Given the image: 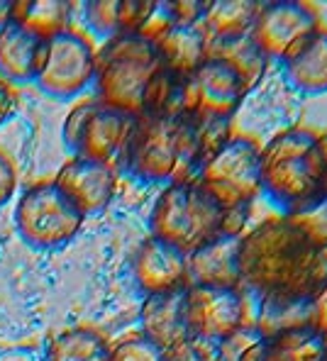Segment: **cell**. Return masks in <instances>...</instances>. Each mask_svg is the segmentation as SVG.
<instances>
[{"mask_svg":"<svg viewBox=\"0 0 327 361\" xmlns=\"http://www.w3.org/2000/svg\"><path fill=\"white\" fill-rule=\"evenodd\" d=\"M327 283V252L286 215L264 217L240 235V288L252 302L305 305Z\"/></svg>","mask_w":327,"mask_h":361,"instance_id":"obj_1","label":"cell"},{"mask_svg":"<svg viewBox=\"0 0 327 361\" xmlns=\"http://www.w3.org/2000/svg\"><path fill=\"white\" fill-rule=\"evenodd\" d=\"M232 122L183 115H137L130 140L120 157V166L142 183H176L196 178L205 164L232 135Z\"/></svg>","mask_w":327,"mask_h":361,"instance_id":"obj_2","label":"cell"},{"mask_svg":"<svg viewBox=\"0 0 327 361\" xmlns=\"http://www.w3.org/2000/svg\"><path fill=\"white\" fill-rule=\"evenodd\" d=\"M323 193L318 130L291 125L261 145V198L278 215L303 208Z\"/></svg>","mask_w":327,"mask_h":361,"instance_id":"obj_3","label":"cell"},{"mask_svg":"<svg viewBox=\"0 0 327 361\" xmlns=\"http://www.w3.org/2000/svg\"><path fill=\"white\" fill-rule=\"evenodd\" d=\"M245 225L247 217L225 210L196 178L164 185L149 215L152 237L173 244L183 254L223 235H242Z\"/></svg>","mask_w":327,"mask_h":361,"instance_id":"obj_4","label":"cell"},{"mask_svg":"<svg viewBox=\"0 0 327 361\" xmlns=\"http://www.w3.org/2000/svg\"><path fill=\"white\" fill-rule=\"evenodd\" d=\"M161 68L159 49L149 35L137 32L110 37L96 51V98L137 118L144 110L147 93Z\"/></svg>","mask_w":327,"mask_h":361,"instance_id":"obj_5","label":"cell"},{"mask_svg":"<svg viewBox=\"0 0 327 361\" xmlns=\"http://www.w3.org/2000/svg\"><path fill=\"white\" fill-rule=\"evenodd\" d=\"M196 180L232 215L249 217L252 205L261 198V142L232 130L198 169Z\"/></svg>","mask_w":327,"mask_h":361,"instance_id":"obj_6","label":"cell"},{"mask_svg":"<svg viewBox=\"0 0 327 361\" xmlns=\"http://www.w3.org/2000/svg\"><path fill=\"white\" fill-rule=\"evenodd\" d=\"M15 220L27 244L37 249H56L78 235L86 215L51 178L25 190L18 203Z\"/></svg>","mask_w":327,"mask_h":361,"instance_id":"obj_7","label":"cell"},{"mask_svg":"<svg viewBox=\"0 0 327 361\" xmlns=\"http://www.w3.org/2000/svg\"><path fill=\"white\" fill-rule=\"evenodd\" d=\"M135 120V115L110 108L98 98H88L66 115L61 137L73 157L115 164L123 157Z\"/></svg>","mask_w":327,"mask_h":361,"instance_id":"obj_8","label":"cell"},{"mask_svg":"<svg viewBox=\"0 0 327 361\" xmlns=\"http://www.w3.org/2000/svg\"><path fill=\"white\" fill-rule=\"evenodd\" d=\"M96 47L83 32L66 27L44 37L35 83L56 100H71L93 86Z\"/></svg>","mask_w":327,"mask_h":361,"instance_id":"obj_9","label":"cell"},{"mask_svg":"<svg viewBox=\"0 0 327 361\" xmlns=\"http://www.w3.org/2000/svg\"><path fill=\"white\" fill-rule=\"evenodd\" d=\"M183 302L191 339L210 347L252 322V300L242 288L188 286Z\"/></svg>","mask_w":327,"mask_h":361,"instance_id":"obj_10","label":"cell"},{"mask_svg":"<svg viewBox=\"0 0 327 361\" xmlns=\"http://www.w3.org/2000/svg\"><path fill=\"white\" fill-rule=\"evenodd\" d=\"M252 88L242 73L218 56H205L196 71L186 78L188 113L213 120L232 122Z\"/></svg>","mask_w":327,"mask_h":361,"instance_id":"obj_11","label":"cell"},{"mask_svg":"<svg viewBox=\"0 0 327 361\" xmlns=\"http://www.w3.org/2000/svg\"><path fill=\"white\" fill-rule=\"evenodd\" d=\"M320 25H323V18L313 3L276 0V3L259 5L249 35L257 42V47L269 56V61H278Z\"/></svg>","mask_w":327,"mask_h":361,"instance_id":"obj_12","label":"cell"},{"mask_svg":"<svg viewBox=\"0 0 327 361\" xmlns=\"http://www.w3.org/2000/svg\"><path fill=\"white\" fill-rule=\"evenodd\" d=\"M132 274L144 295L173 293V290H183L191 286L188 254L152 235L137 247L135 259H132Z\"/></svg>","mask_w":327,"mask_h":361,"instance_id":"obj_13","label":"cell"},{"mask_svg":"<svg viewBox=\"0 0 327 361\" xmlns=\"http://www.w3.org/2000/svg\"><path fill=\"white\" fill-rule=\"evenodd\" d=\"M54 180L88 217L110 205L118 188V171H115V164L73 157L59 169Z\"/></svg>","mask_w":327,"mask_h":361,"instance_id":"obj_14","label":"cell"},{"mask_svg":"<svg viewBox=\"0 0 327 361\" xmlns=\"http://www.w3.org/2000/svg\"><path fill=\"white\" fill-rule=\"evenodd\" d=\"M159 49L164 68L188 78L208 56V35L203 25H173L156 8L154 20L144 30Z\"/></svg>","mask_w":327,"mask_h":361,"instance_id":"obj_15","label":"cell"},{"mask_svg":"<svg viewBox=\"0 0 327 361\" xmlns=\"http://www.w3.org/2000/svg\"><path fill=\"white\" fill-rule=\"evenodd\" d=\"M286 86L298 95L313 98L327 93V25L323 23L286 56L276 61Z\"/></svg>","mask_w":327,"mask_h":361,"instance_id":"obj_16","label":"cell"},{"mask_svg":"<svg viewBox=\"0 0 327 361\" xmlns=\"http://www.w3.org/2000/svg\"><path fill=\"white\" fill-rule=\"evenodd\" d=\"M191 286L240 288V235H223L188 254Z\"/></svg>","mask_w":327,"mask_h":361,"instance_id":"obj_17","label":"cell"},{"mask_svg":"<svg viewBox=\"0 0 327 361\" xmlns=\"http://www.w3.org/2000/svg\"><path fill=\"white\" fill-rule=\"evenodd\" d=\"M183 293H186V288L173 290V293L144 295L140 310V334H144L159 349H168L173 344L191 339Z\"/></svg>","mask_w":327,"mask_h":361,"instance_id":"obj_18","label":"cell"},{"mask_svg":"<svg viewBox=\"0 0 327 361\" xmlns=\"http://www.w3.org/2000/svg\"><path fill=\"white\" fill-rule=\"evenodd\" d=\"M42 49H44V37L35 35L15 20L5 23L0 27V78L5 83L35 81Z\"/></svg>","mask_w":327,"mask_h":361,"instance_id":"obj_19","label":"cell"},{"mask_svg":"<svg viewBox=\"0 0 327 361\" xmlns=\"http://www.w3.org/2000/svg\"><path fill=\"white\" fill-rule=\"evenodd\" d=\"M208 56H218V59L228 61L230 66H235L242 73V78L247 81V86L252 90L257 88V83L264 78L269 68V56L257 47V42L252 39V35H237V37H225V39H210L208 42Z\"/></svg>","mask_w":327,"mask_h":361,"instance_id":"obj_20","label":"cell"},{"mask_svg":"<svg viewBox=\"0 0 327 361\" xmlns=\"http://www.w3.org/2000/svg\"><path fill=\"white\" fill-rule=\"evenodd\" d=\"M113 344L93 327H71L56 334L47 349V361H110Z\"/></svg>","mask_w":327,"mask_h":361,"instance_id":"obj_21","label":"cell"},{"mask_svg":"<svg viewBox=\"0 0 327 361\" xmlns=\"http://www.w3.org/2000/svg\"><path fill=\"white\" fill-rule=\"evenodd\" d=\"M259 5L254 0H215L208 3L203 18V30L210 39H225V37L249 35L254 18L259 13Z\"/></svg>","mask_w":327,"mask_h":361,"instance_id":"obj_22","label":"cell"},{"mask_svg":"<svg viewBox=\"0 0 327 361\" xmlns=\"http://www.w3.org/2000/svg\"><path fill=\"white\" fill-rule=\"evenodd\" d=\"M269 361H327V339L310 327L269 337Z\"/></svg>","mask_w":327,"mask_h":361,"instance_id":"obj_23","label":"cell"},{"mask_svg":"<svg viewBox=\"0 0 327 361\" xmlns=\"http://www.w3.org/2000/svg\"><path fill=\"white\" fill-rule=\"evenodd\" d=\"M71 18V5L56 3V0H25V3H13V20L25 25L39 37H49L54 32L68 27Z\"/></svg>","mask_w":327,"mask_h":361,"instance_id":"obj_24","label":"cell"},{"mask_svg":"<svg viewBox=\"0 0 327 361\" xmlns=\"http://www.w3.org/2000/svg\"><path fill=\"white\" fill-rule=\"evenodd\" d=\"M218 361H269V337L254 325H245L215 344Z\"/></svg>","mask_w":327,"mask_h":361,"instance_id":"obj_25","label":"cell"},{"mask_svg":"<svg viewBox=\"0 0 327 361\" xmlns=\"http://www.w3.org/2000/svg\"><path fill=\"white\" fill-rule=\"evenodd\" d=\"M286 217L313 247L327 252V195L310 200L308 205L288 212Z\"/></svg>","mask_w":327,"mask_h":361,"instance_id":"obj_26","label":"cell"},{"mask_svg":"<svg viewBox=\"0 0 327 361\" xmlns=\"http://www.w3.org/2000/svg\"><path fill=\"white\" fill-rule=\"evenodd\" d=\"M120 0H93L83 5V23L86 27L98 35L100 39L120 35V18H118Z\"/></svg>","mask_w":327,"mask_h":361,"instance_id":"obj_27","label":"cell"},{"mask_svg":"<svg viewBox=\"0 0 327 361\" xmlns=\"http://www.w3.org/2000/svg\"><path fill=\"white\" fill-rule=\"evenodd\" d=\"M161 354L164 349L149 342L144 334H132L115 344L110 352V361H161Z\"/></svg>","mask_w":327,"mask_h":361,"instance_id":"obj_28","label":"cell"},{"mask_svg":"<svg viewBox=\"0 0 327 361\" xmlns=\"http://www.w3.org/2000/svg\"><path fill=\"white\" fill-rule=\"evenodd\" d=\"M161 15L173 25H200L205 18L208 3L200 0H183V3H159Z\"/></svg>","mask_w":327,"mask_h":361,"instance_id":"obj_29","label":"cell"},{"mask_svg":"<svg viewBox=\"0 0 327 361\" xmlns=\"http://www.w3.org/2000/svg\"><path fill=\"white\" fill-rule=\"evenodd\" d=\"M161 361H218V357H215V347H210V344L186 339V342L164 349Z\"/></svg>","mask_w":327,"mask_h":361,"instance_id":"obj_30","label":"cell"},{"mask_svg":"<svg viewBox=\"0 0 327 361\" xmlns=\"http://www.w3.org/2000/svg\"><path fill=\"white\" fill-rule=\"evenodd\" d=\"M308 325H310V330H315L327 339V283L310 298Z\"/></svg>","mask_w":327,"mask_h":361,"instance_id":"obj_31","label":"cell"},{"mask_svg":"<svg viewBox=\"0 0 327 361\" xmlns=\"http://www.w3.org/2000/svg\"><path fill=\"white\" fill-rule=\"evenodd\" d=\"M15 188H18V169L8 154L0 152V205H5L13 198Z\"/></svg>","mask_w":327,"mask_h":361,"instance_id":"obj_32","label":"cell"},{"mask_svg":"<svg viewBox=\"0 0 327 361\" xmlns=\"http://www.w3.org/2000/svg\"><path fill=\"white\" fill-rule=\"evenodd\" d=\"M13 113H15V93L10 88V83H5L0 78V125L8 122Z\"/></svg>","mask_w":327,"mask_h":361,"instance_id":"obj_33","label":"cell"},{"mask_svg":"<svg viewBox=\"0 0 327 361\" xmlns=\"http://www.w3.org/2000/svg\"><path fill=\"white\" fill-rule=\"evenodd\" d=\"M318 149L320 161H323V193L327 195V130L318 132Z\"/></svg>","mask_w":327,"mask_h":361,"instance_id":"obj_34","label":"cell"},{"mask_svg":"<svg viewBox=\"0 0 327 361\" xmlns=\"http://www.w3.org/2000/svg\"><path fill=\"white\" fill-rule=\"evenodd\" d=\"M13 20V3H0V27Z\"/></svg>","mask_w":327,"mask_h":361,"instance_id":"obj_35","label":"cell"}]
</instances>
